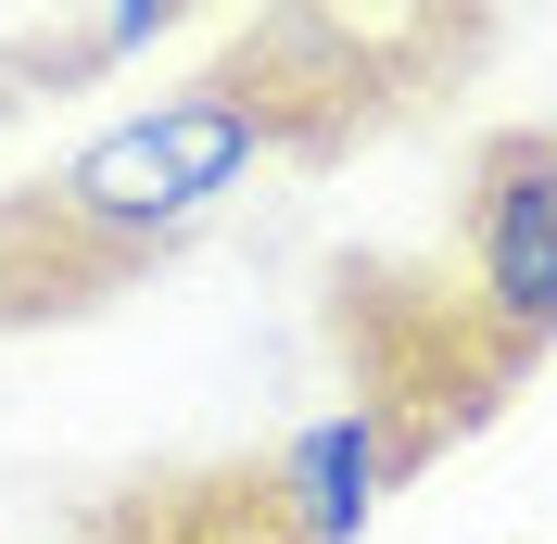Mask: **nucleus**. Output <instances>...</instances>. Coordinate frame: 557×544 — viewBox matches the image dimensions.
<instances>
[{"label":"nucleus","mask_w":557,"mask_h":544,"mask_svg":"<svg viewBox=\"0 0 557 544\" xmlns=\"http://www.w3.org/2000/svg\"><path fill=\"white\" fill-rule=\"evenodd\" d=\"M267 152H292V139H278V114L253 102V89H228V76H203V89H177V102L102 127L64 177H38L26 215L64 240L76 267H127V254H152V240L203 228V215L228 203Z\"/></svg>","instance_id":"obj_1"},{"label":"nucleus","mask_w":557,"mask_h":544,"mask_svg":"<svg viewBox=\"0 0 557 544\" xmlns=\"http://www.w3.org/2000/svg\"><path fill=\"white\" fill-rule=\"evenodd\" d=\"M444 38H456V0H278L267 38H242L215 76L253 89L278 114V139H330L343 114L393 102Z\"/></svg>","instance_id":"obj_2"},{"label":"nucleus","mask_w":557,"mask_h":544,"mask_svg":"<svg viewBox=\"0 0 557 544\" xmlns=\"http://www.w3.org/2000/svg\"><path fill=\"white\" fill-rule=\"evenodd\" d=\"M469 292L507 368L557 342V127H494L469 152Z\"/></svg>","instance_id":"obj_3"},{"label":"nucleus","mask_w":557,"mask_h":544,"mask_svg":"<svg viewBox=\"0 0 557 544\" xmlns=\"http://www.w3.org/2000/svg\"><path fill=\"white\" fill-rule=\"evenodd\" d=\"M406 456H418V431H406L393 406H368V393L330 406L317 431H292V456L267 469L292 544H355V532H368V507H381V481L406 469Z\"/></svg>","instance_id":"obj_4"},{"label":"nucleus","mask_w":557,"mask_h":544,"mask_svg":"<svg viewBox=\"0 0 557 544\" xmlns=\"http://www.w3.org/2000/svg\"><path fill=\"white\" fill-rule=\"evenodd\" d=\"M190 0H102V64H127V51H152V38L177 26Z\"/></svg>","instance_id":"obj_5"}]
</instances>
